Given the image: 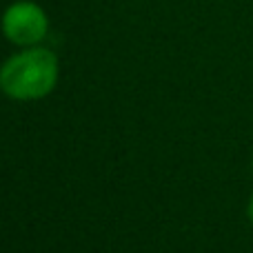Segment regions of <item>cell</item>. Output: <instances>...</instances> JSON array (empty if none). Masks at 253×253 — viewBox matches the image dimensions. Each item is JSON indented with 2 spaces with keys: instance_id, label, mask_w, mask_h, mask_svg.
<instances>
[{
  "instance_id": "obj_1",
  "label": "cell",
  "mask_w": 253,
  "mask_h": 253,
  "mask_svg": "<svg viewBox=\"0 0 253 253\" xmlns=\"http://www.w3.org/2000/svg\"><path fill=\"white\" fill-rule=\"evenodd\" d=\"M58 62L49 49H27L9 58L0 69V87L18 100L42 98L53 89Z\"/></svg>"
},
{
  "instance_id": "obj_2",
  "label": "cell",
  "mask_w": 253,
  "mask_h": 253,
  "mask_svg": "<svg viewBox=\"0 0 253 253\" xmlns=\"http://www.w3.org/2000/svg\"><path fill=\"white\" fill-rule=\"evenodd\" d=\"M2 29L11 42L36 44L47 34V16L34 2H16L4 11Z\"/></svg>"
},
{
  "instance_id": "obj_3",
  "label": "cell",
  "mask_w": 253,
  "mask_h": 253,
  "mask_svg": "<svg viewBox=\"0 0 253 253\" xmlns=\"http://www.w3.org/2000/svg\"><path fill=\"white\" fill-rule=\"evenodd\" d=\"M249 215H251V220H253V200H251V207H249Z\"/></svg>"
}]
</instances>
